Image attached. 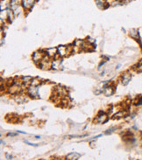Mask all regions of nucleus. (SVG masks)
Here are the masks:
<instances>
[{
    "label": "nucleus",
    "instance_id": "nucleus-1",
    "mask_svg": "<svg viewBox=\"0 0 142 160\" xmlns=\"http://www.w3.org/2000/svg\"><path fill=\"white\" fill-rule=\"evenodd\" d=\"M38 88L36 86H34V85H32V86L28 88V93H29V95L32 96V97H34V98H37L38 97Z\"/></svg>",
    "mask_w": 142,
    "mask_h": 160
},
{
    "label": "nucleus",
    "instance_id": "nucleus-2",
    "mask_svg": "<svg viewBox=\"0 0 142 160\" xmlns=\"http://www.w3.org/2000/svg\"><path fill=\"white\" fill-rule=\"evenodd\" d=\"M34 2L35 0H22V6L26 10H29L34 5Z\"/></svg>",
    "mask_w": 142,
    "mask_h": 160
},
{
    "label": "nucleus",
    "instance_id": "nucleus-3",
    "mask_svg": "<svg viewBox=\"0 0 142 160\" xmlns=\"http://www.w3.org/2000/svg\"><path fill=\"white\" fill-rule=\"evenodd\" d=\"M96 4L99 9H102V10H104L109 6V4L105 0H96Z\"/></svg>",
    "mask_w": 142,
    "mask_h": 160
},
{
    "label": "nucleus",
    "instance_id": "nucleus-4",
    "mask_svg": "<svg viewBox=\"0 0 142 160\" xmlns=\"http://www.w3.org/2000/svg\"><path fill=\"white\" fill-rule=\"evenodd\" d=\"M131 79H132V76H131V74H128V73H125V74L122 75V83H123V85H127L128 83L131 81Z\"/></svg>",
    "mask_w": 142,
    "mask_h": 160
},
{
    "label": "nucleus",
    "instance_id": "nucleus-5",
    "mask_svg": "<svg viewBox=\"0 0 142 160\" xmlns=\"http://www.w3.org/2000/svg\"><path fill=\"white\" fill-rule=\"evenodd\" d=\"M58 50V53L60 56H64L66 54H68V48L64 47V46H60L59 48H57Z\"/></svg>",
    "mask_w": 142,
    "mask_h": 160
},
{
    "label": "nucleus",
    "instance_id": "nucleus-6",
    "mask_svg": "<svg viewBox=\"0 0 142 160\" xmlns=\"http://www.w3.org/2000/svg\"><path fill=\"white\" fill-rule=\"evenodd\" d=\"M113 88H111V87H105L104 89H103V94L106 95V96H109V95H112L113 94Z\"/></svg>",
    "mask_w": 142,
    "mask_h": 160
},
{
    "label": "nucleus",
    "instance_id": "nucleus-7",
    "mask_svg": "<svg viewBox=\"0 0 142 160\" xmlns=\"http://www.w3.org/2000/svg\"><path fill=\"white\" fill-rule=\"evenodd\" d=\"M106 120H107V116L105 114L97 116V121L99 123H103L104 122H106Z\"/></svg>",
    "mask_w": 142,
    "mask_h": 160
},
{
    "label": "nucleus",
    "instance_id": "nucleus-8",
    "mask_svg": "<svg viewBox=\"0 0 142 160\" xmlns=\"http://www.w3.org/2000/svg\"><path fill=\"white\" fill-rule=\"evenodd\" d=\"M80 154H77V153H70L67 156V158L68 159H78L80 158Z\"/></svg>",
    "mask_w": 142,
    "mask_h": 160
},
{
    "label": "nucleus",
    "instance_id": "nucleus-9",
    "mask_svg": "<svg viewBox=\"0 0 142 160\" xmlns=\"http://www.w3.org/2000/svg\"><path fill=\"white\" fill-rule=\"evenodd\" d=\"M33 59H34V61H40V60L42 59V57H41V54H40L39 52H35L34 53V55H33Z\"/></svg>",
    "mask_w": 142,
    "mask_h": 160
},
{
    "label": "nucleus",
    "instance_id": "nucleus-10",
    "mask_svg": "<svg viewBox=\"0 0 142 160\" xmlns=\"http://www.w3.org/2000/svg\"><path fill=\"white\" fill-rule=\"evenodd\" d=\"M20 1L21 0H10V4H11L12 7L15 6V5H18L20 4Z\"/></svg>",
    "mask_w": 142,
    "mask_h": 160
},
{
    "label": "nucleus",
    "instance_id": "nucleus-11",
    "mask_svg": "<svg viewBox=\"0 0 142 160\" xmlns=\"http://www.w3.org/2000/svg\"><path fill=\"white\" fill-rule=\"evenodd\" d=\"M52 66H53V68L57 69V68H58L60 66V61H53V64H52Z\"/></svg>",
    "mask_w": 142,
    "mask_h": 160
},
{
    "label": "nucleus",
    "instance_id": "nucleus-12",
    "mask_svg": "<svg viewBox=\"0 0 142 160\" xmlns=\"http://www.w3.org/2000/svg\"><path fill=\"white\" fill-rule=\"evenodd\" d=\"M137 71L138 72H142V64H139L137 68Z\"/></svg>",
    "mask_w": 142,
    "mask_h": 160
},
{
    "label": "nucleus",
    "instance_id": "nucleus-13",
    "mask_svg": "<svg viewBox=\"0 0 142 160\" xmlns=\"http://www.w3.org/2000/svg\"><path fill=\"white\" fill-rule=\"evenodd\" d=\"M138 105H142V96H139V99Z\"/></svg>",
    "mask_w": 142,
    "mask_h": 160
}]
</instances>
